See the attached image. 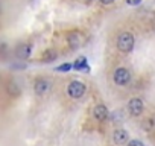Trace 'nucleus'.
<instances>
[{
    "label": "nucleus",
    "instance_id": "5",
    "mask_svg": "<svg viewBox=\"0 0 155 146\" xmlns=\"http://www.w3.org/2000/svg\"><path fill=\"white\" fill-rule=\"evenodd\" d=\"M128 110L132 116H140L144 110V105H143V101L138 99V98H134L128 102Z\"/></svg>",
    "mask_w": 155,
    "mask_h": 146
},
{
    "label": "nucleus",
    "instance_id": "6",
    "mask_svg": "<svg viewBox=\"0 0 155 146\" xmlns=\"http://www.w3.org/2000/svg\"><path fill=\"white\" fill-rule=\"evenodd\" d=\"M93 116H94L96 120L104 122V120H107V117H108V108H107L104 104H99V105H96V107L93 108Z\"/></svg>",
    "mask_w": 155,
    "mask_h": 146
},
{
    "label": "nucleus",
    "instance_id": "1",
    "mask_svg": "<svg viewBox=\"0 0 155 146\" xmlns=\"http://www.w3.org/2000/svg\"><path fill=\"white\" fill-rule=\"evenodd\" d=\"M134 44H135L134 35L129 32H122L117 37V49L120 52H131L134 49Z\"/></svg>",
    "mask_w": 155,
    "mask_h": 146
},
{
    "label": "nucleus",
    "instance_id": "7",
    "mask_svg": "<svg viewBox=\"0 0 155 146\" xmlns=\"http://www.w3.org/2000/svg\"><path fill=\"white\" fill-rule=\"evenodd\" d=\"M113 140H114L116 144H123L128 140V132L125 129H116L114 134H113Z\"/></svg>",
    "mask_w": 155,
    "mask_h": 146
},
{
    "label": "nucleus",
    "instance_id": "2",
    "mask_svg": "<svg viewBox=\"0 0 155 146\" xmlns=\"http://www.w3.org/2000/svg\"><path fill=\"white\" fill-rule=\"evenodd\" d=\"M67 93L73 99H79L85 95V85L81 81H71L67 87Z\"/></svg>",
    "mask_w": 155,
    "mask_h": 146
},
{
    "label": "nucleus",
    "instance_id": "11",
    "mask_svg": "<svg viewBox=\"0 0 155 146\" xmlns=\"http://www.w3.org/2000/svg\"><path fill=\"white\" fill-rule=\"evenodd\" d=\"M71 68H73V65H71V64H62V65L56 67V70H58V71H68V70H71Z\"/></svg>",
    "mask_w": 155,
    "mask_h": 146
},
{
    "label": "nucleus",
    "instance_id": "14",
    "mask_svg": "<svg viewBox=\"0 0 155 146\" xmlns=\"http://www.w3.org/2000/svg\"><path fill=\"white\" fill-rule=\"evenodd\" d=\"M113 2H114V0H102V3H104V5H111Z\"/></svg>",
    "mask_w": 155,
    "mask_h": 146
},
{
    "label": "nucleus",
    "instance_id": "10",
    "mask_svg": "<svg viewBox=\"0 0 155 146\" xmlns=\"http://www.w3.org/2000/svg\"><path fill=\"white\" fill-rule=\"evenodd\" d=\"M73 68L74 70H88V67H87V58L85 56L78 58L76 62L73 64Z\"/></svg>",
    "mask_w": 155,
    "mask_h": 146
},
{
    "label": "nucleus",
    "instance_id": "3",
    "mask_svg": "<svg viewBox=\"0 0 155 146\" xmlns=\"http://www.w3.org/2000/svg\"><path fill=\"white\" fill-rule=\"evenodd\" d=\"M129 79H131V73H129L128 68H125V67L116 68V71H114V82L117 85H126L129 82Z\"/></svg>",
    "mask_w": 155,
    "mask_h": 146
},
{
    "label": "nucleus",
    "instance_id": "13",
    "mask_svg": "<svg viewBox=\"0 0 155 146\" xmlns=\"http://www.w3.org/2000/svg\"><path fill=\"white\" fill-rule=\"evenodd\" d=\"M126 3H128V5H131V6H135V5L141 3V0H126Z\"/></svg>",
    "mask_w": 155,
    "mask_h": 146
},
{
    "label": "nucleus",
    "instance_id": "12",
    "mask_svg": "<svg viewBox=\"0 0 155 146\" xmlns=\"http://www.w3.org/2000/svg\"><path fill=\"white\" fill-rule=\"evenodd\" d=\"M128 146H144V143L141 140H131L128 143Z\"/></svg>",
    "mask_w": 155,
    "mask_h": 146
},
{
    "label": "nucleus",
    "instance_id": "8",
    "mask_svg": "<svg viewBox=\"0 0 155 146\" xmlns=\"http://www.w3.org/2000/svg\"><path fill=\"white\" fill-rule=\"evenodd\" d=\"M29 55H31V44L25 43L17 47V56L20 59H26V58H29Z\"/></svg>",
    "mask_w": 155,
    "mask_h": 146
},
{
    "label": "nucleus",
    "instance_id": "4",
    "mask_svg": "<svg viewBox=\"0 0 155 146\" xmlns=\"http://www.w3.org/2000/svg\"><path fill=\"white\" fill-rule=\"evenodd\" d=\"M50 87H52V84H50V81L49 79H46V78H40V79H37L35 81V93L38 95V96H43V95H46L47 91H50Z\"/></svg>",
    "mask_w": 155,
    "mask_h": 146
},
{
    "label": "nucleus",
    "instance_id": "9",
    "mask_svg": "<svg viewBox=\"0 0 155 146\" xmlns=\"http://www.w3.org/2000/svg\"><path fill=\"white\" fill-rule=\"evenodd\" d=\"M68 44H70V47H73V49L79 47V46H81V35L78 34V32L70 34V35H68Z\"/></svg>",
    "mask_w": 155,
    "mask_h": 146
}]
</instances>
